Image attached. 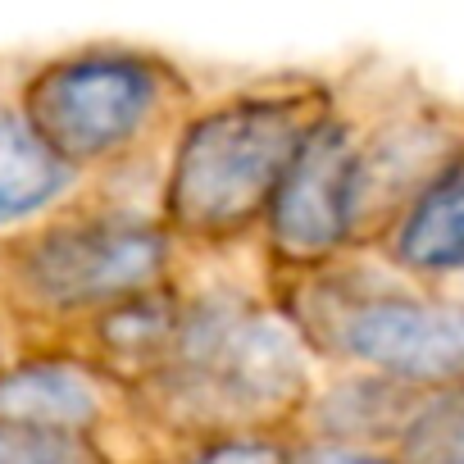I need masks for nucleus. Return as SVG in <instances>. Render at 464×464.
I'll use <instances>...</instances> for the list:
<instances>
[{
	"label": "nucleus",
	"mask_w": 464,
	"mask_h": 464,
	"mask_svg": "<svg viewBox=\"0 0 464 464\" xmlns=\"http://www.w3.org/2000/svg\"><path fill=\"white\" fill-rule=\"evenodd\" d=\"M333 101V73L269 69L200 87L160 155V218L187 256L256 251L265 214Z\"/></svg>",
	"instance_id": "nucleus-2"
},
{
	"label": "nucleus",
	"mask_w": 464,
	"mask_h": 464,
	"mask_svg": "<svg viewBox=\"0 0 464 464\" xmlns=\"http://www.w3.org/2000/svg\"><path fill=\"white\" fill-rule=\"evenodd\" d=\"M0 464H114V459L87 437L0 423Z\"/></svg>",
	"instance_id": "nucleus-12"
},
{
	"label": "nucleus",
	"mask_w": 464,
	"mask_h": 464,
	"mask_svg": "<svg viewBox=\"0 0 464 464\" xmlns=\"http://www.w3.org/2000/svg\"><path fill=\"white\" fill-rule=\"evenodd\" d=\"M19 64L24 55H0V237L46 218L87 182L33 132L19 105Z\"/></svg>",
	"instance_id": "nucleus-9"
},
{
	"label": "nucleus",
	"mask_w": 464,
	"mask_h": 464,
	"mask_svg": "<svg viewBox=\"0 0 464 464\" xmlns=\"http://www.w3.org/2000/svg\"><path fill=\"white\" fill-rule=\"evenodd\" d=\"M0 423L87 437L114 464H155L128 392L73 342H14L0 355Z\"/></svg>",
	"instance_id": "nucleus-7"
},
{
	"label": "nucleus",
	"mask_w": 464,
	"mask_h": 464,
	"mask_svg": "<svg viewBox=\"0 0 464 464\" xmlns=\"http://www.w3.org/2000/svg\"><path fill=\"white\" fill-rule=\"evenodd\" d=\"M392 450L401 464H464V378L423 387Z\"/></svg>",
	"instance_id": "nucleus-11"
},
{
	"label": "nucleus",
	"mask_w": 464,
	"mask_h": 464,
	"mask_svg": "<svg viewBox=\"0 0 464 464\" xmlns=\"http://www.w3.org/2000/svg\"><path fill=\"white\" fill-rule=\"evenodd\" d=\"M369 251L432 287L464 278V141L405 196Z\"/></svg>",
	"instance_id": "nucleus-8"
},
{
	"label": "nucleus",
	"mask_w": 464,
	"mask_h": 464,
	"mask_svg": "<svg viewBox=\"0 0 464 464\" xmlns=\"http://www.w3.org/2000/svg\"><path fill=\"white\" fill-rule=\"evenodd\" d=\"M278 464H401L392 446L373 441H346V437H319V432H283Z\"/></svg>",
	"instance_id": "nucleus-13"
},
{
	"label": "nucleus",
	"mask_w": 464,
	"mask_h": 464,
	"mask_svg": "<svg viewBox=\"0 0 464 464\" xmlns=\"http://www.w3.org/2000/svg\"><path fill=\"white\" fill-rule=\"evenodd\" d=\"M319 369H364L410 387L464 378V296L392 269L373 251L265 274Z\"/></svg>",
	"instance_id": "nucleus-5"
},
{
	"label": "nucleus",
	"mask_w": 464,
	"mask_h": 464,
	"mask_svg": "<svg viewBox=\"0 0 464 464\" xmlns=\"http://www.w3.org/2000/svg\"><path fill=\"white\" fill-rule=\"evenodd\" d=\"M283 432H237V437H209L196 441L164 464H278Z\"/></svg>",
	"instance_id": "nucleus-14"
},
{
	"label": "nucleus",
	"mask_w": 464,
	"mask_h": 464,
	"mask_svg": "<svg viewBox=\"0 0 464 464\" xmlns=\"http://www.w3.org/2000/svg\"><path fill=\"white\" fill-rule=\"evenodd\" d=\"M196 96L200 82L182 60L123 37L73 42L19 64L33 132L82 178L155 164Z\"/></svg>",
	"instance_id": "nucleus-4"
},
{
	"label": "nucleus",
	"mask_w": 464,
	"mask_h": 464,
	"mask_svg": "<svg viewBox=\"0 0 464 464\" xmlns=\"http://www.w3.org/2000/svg\"><path fill=\"white\" fill-rule=\"evenodd\" d=\"M182 260L160 218V160L87 178L73 200L0 237V319L14 342H69Z\"/></svg>",
	"instance_id": "nucleus-3"
},
{
	"label": "nucleus",
	"mask_w": 464,
	"mask_h": 464,
	"mask_svg": "<svg viewBox=\"0 0 464 464\" xmlns=\"http://www.w3.org/2000/svg\"><path fill=\"white\" fill-rule=\"evenodd\" d=\"M423 387L364 373V369H319L296 423L287 432H319V437H346V441H373L392 446L405 414L414 410Z\"/></svg>",
	"instance_id": "nucleus-10"
},
{
	"label": "nucleus",
	"mask_w": 464,
	"mask_h": 464,
	"mask_svg": "<svg viewBox=\"0 0 464 464\" xmlns=\"http://www.w3.org/2000/svg\"><path fill=\"white\" fill-rule=\"evenodd\" d=\"M227 260H182L169 333L128 387L155 464L209 437L287 432L319 378V360L278 305L265 269L246 283L227 274Z\"/></svg>",
	"instance_id": "nucleus-1"
},
{
	"label": "nucleus",
	"mask_w": 464,
	"mask_h": 464,
	"mask_svg": "<svg viewBox=\"0 0 464 464\" xmlns=\"http://www.w3.org/2000/svg\"><path fill=\"white\" fill-rule=\"evenodd\" d=\"M10 346H14V333H10V324H5V319H0V355H5Z\"/></svg>",
	"instance_id": "nucleus-15"
},
{
	"label": "nucleus",
	"mask_w": 464,
	"mask_h": 464,
	"mask_svg": "<svg viewBox=\"0 0 464 464\" xmlns=\"http://www.w3.org/2000/svg\"><path fill=\"white\" fill-rule=\"evenodd\" d=\"M378 237V209L364 164V114L355 73H333V101L305 132L269 214L256 237L265 274H296L351 251H369Z\"/></svg>",
	"instance_id": "nucleus-6"
}]
</instances>
